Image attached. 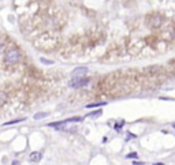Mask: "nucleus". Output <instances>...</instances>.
Listing matches in <instances>:
<instances>
[{
    "label": "nucleus",
    "mask_w": 175,
    "mask_h": 165,
    "mask_svg": "<svg viewBox=\"0 0 175 165\" xmlns=\"http://www.w3.org/2000/svg\"><path fill=\"white\" fill-rule=\"evenodd\" d=\"M19 59H21L19 51L15 49V48H11V49H8L4 55V63L8 64V66H15V64L19 62Z\"/></svg>",
    "instance_id": "1"
},
{
    "label": "nucleus",
    "mask_w": 175,
    "mask_h": 165,
    "mask_svg": "<svg viewBox=\"0 0 175 165\" xmlns=\"http://www.w3.org/2000/svg\"><path fill=\"white\" fill-rule=\"evenodd\" d=\"M89 78L86 77H73V79L68 82V86L73 89H78V88H83V86H86L88 83H89Z\"/></svg>",
    "instance_id": "2"
},
{
    "label": "nucleus",
    "mask_w": 175,
    "mask_h": 165,
    "mask_svg": "<svg viewBox=\"0 0 175 165\" xmlns=\"http://www.w3.org/2000/svg\"><path fill=\"white\" fill-rule=\"evenodd\" d=\"M148 19H149L148 21V25H149L151 27H160L161 25H163V18H161L159 14L151 15Z\"/></svg>",
    "instance_id": "3"
},
{
    "label": "nucleus",
    "mask_w": 175,
    "mask_h": 165,
    "mask_svg": "<svg viewBox=\"0 0 175 165\" xmlns=\"http://www.w3.org/2000/svg\"><path fill=\"white\" fill-rule=\"evenodd\" d=\"M88 67H77V68H74L73 70V77H86V74H88Z\"/></svg>",
    "instance_id": "4"
},
{
    "label": "nucleus",
    "mask_w": 175,
    "mask_h": 165,
    "mask_svg": "<svg viewBox=\"0 0 175 165\" xmlns=\"http://www.w3.org/2000/svg\"><path fill=\"white\" fill-rule=\"evenodd\" d=\"M41 158H43V153L41 151H32L29 154L30 162H40Z\"/></svg>",
    "instance_id": "5"
},
{
    "label": "nucleus",
    "mask_w": 175,
    "mask_h": 165,
    "mask_svg": "<svg viewBox=\"0 0 175 165\" xmlns=\"http://www.w3.org/2000/svg\"><path fill=\"white\" fill-rule=\"evenodd\" d=\"M7 98H8V97H7V93L0 90V108L3 107L6 102H7Z\"/></svg>",
    "instance_id": "6"
},
{
    "label": "nucleus",
    "mask_w": 175,
    "mask_h": 165,
    "mask_svg": "<svg viewBox=\"0 0 175 165\" xmlns=\"http://www.w3.org/2000/svg\"><path fill=\"white\" fill-rule=\"evenodd\" d=\"M47 116H48L47 112H39V113L34 115V120H40V119H44V117H47Z\"/></svg>",
    "instance_id": "7"
},
{
    "label": "nucleus",
    "mask_w": 175,
    "mask_h": 165,
    "mask_svg": "<svg viewBox=\"0 0 175 165\" xmlns=\"http://www.w3.org/2000/svg\"><path fill=\"white\" fill-rule=\"evenodd\" d=\"M107 102H96V104H88L86 108H97V107H105Z\"/></svg>",
    "instance_id": "8"
},
{
    "label": "nucleus",
    "mask_w": 175,
    "mask_h": 165,
    "mask_svg": "<svg viewBox=\"0 0 175 165\" xmlns=\"http://www.w3.org/2000/svg\"><path fill=\"white\" fill-rule=\"evenodd\" d=\"M19 121H25V117H19V119H15V120H10L4 123L3 126H10V124H15V123H19Z\"/></svg>",
    "instance_id": "9"
},
{
    "label": "nucleus",
    "mask_w": 175,
    "mask_h": 165,
    "mask_svg": "<svg viewBox=\"0 0 175 165\" xmlns=\"http://www.w3.org/2000/svg\"><path fill=\"white\" fill-rule=\"evenodd\" d=\"M101 113H103V112L99 109V111H96V112H92V113H89L86 117H97V116H101Z\"/></svg>",
    "instance_id": "10"
},
{
    "label": "nucleus",
    "mask_w": 175,
    "mask_h": 165,
    "mask_svg": "<svg viewBox=\"0 0 175 165\" xmlns=\"http://www.w3.org/2000/svg\"><path fill=\"white\" fill-rule=\"evenodd\" d=\"M123 124H125V121L122 120L121 123H118V124H115V127H114V128H115V130H116V131H121V127L123 126Z\"/></svg>",
    "instance_id": "11"
},
{
    "label": "nucleus",
    "mask_w": 175,
    "mask_h": 165,
    "mask_svg": "<svg viewBox=\"0 0 175 165\" xmlns=\"http://www.w3.org/2000/svg\"><path fill=\"white\" fill-rule=\"evenodd\" d=\"M126 158H137V153H130V154H127Z\"/></svg>",
    "instance_id": "12"
},
{
    "label": "nucleus",
    "mask_w": 175,
    "mask_h": 165,
    "mask_svg": "<svg viewBox=\"0 0 175 165\" xmlns=\"http://www.w3.org/2000/svg\"><path fill=\"white\" fill-rule=\"evenodd\" d=\"M41 62H43V63H45V64H52V63H54L52 60H47V59H44V58H41Z\"/></svg>",
    "instance_id": "13"
},
{
    "label": "nucleus",
    "mask_w": 175,
    "mask_h": 165,
    "mask_svg": "<svg viewBox=\"0 0 175 165\" xmlns=\"http://www.w3.org/2000/svg\"><path fill=\"white\" fill-rule=\"evenodd\" d=\"M133 164L137 165V164H140V165H144V162H141V161H133Z\"/></svg>",
    "instance_id": "14"
},
{
    "label": "nucleus",
    "mask_w": 175,
    "mask_h": 165,
    "mask_svg": "<svg viewBox=\"0 0 175 165\" xmlns=\"http://www.w3.org/2000/svg\"><path fill=\"white\" fill-rule=\"evenodd\" d=\"M4 51V44H0V53Z\"/></svg>",
    "instance_id": "15"
}]
</instances>
